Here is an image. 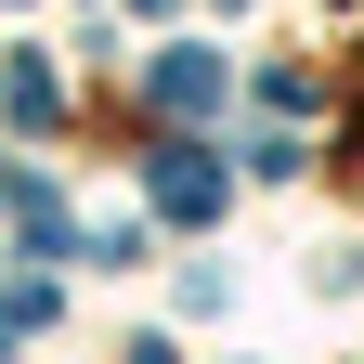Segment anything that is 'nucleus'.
Here are the masks:
<instances>
[{"instance_id":"obj_3","label":"nucleus","mask_w":364,"mask_h":364,"mask_svg":"<svg viewBox=\"0 0 364 364\" xmlns=\"http://www.w3.org/2000/svg\"><path fill=\"white\" fill-rule=\"evenodd\" d=\"M26 326H53V273H26V287H0V338H26Z\"/></svg>"},{"instance_id":"obj_1","label":"nucleus","mask_w":364,"mask_h":364,"mask_svg":"<svg viewBox=\"0 0 364 364\" xmlns=\"http://www.w3.org/2000/svg\"><path fill=\"white\" fill-rule=\"evenodd\" d=\"M144 182H156V208H169V221H208V208H221V169H208L196 144H169V156H156Z\"/></svg>"},{"instance_id":"obj_2","label":"nucleus","mask_w":364,"mask_h":364,"mask_svg":"<svg viewBox=\"0 0 364 364\" xmlns=\"http://www.w3.org/2000/svg\"><path fill=\"white\" fill-rule=\"evenodd\" d=\"M144 91H156L169 117H208V105H221V53H156V78H144Z\"/></svg>"}]
</instances>
